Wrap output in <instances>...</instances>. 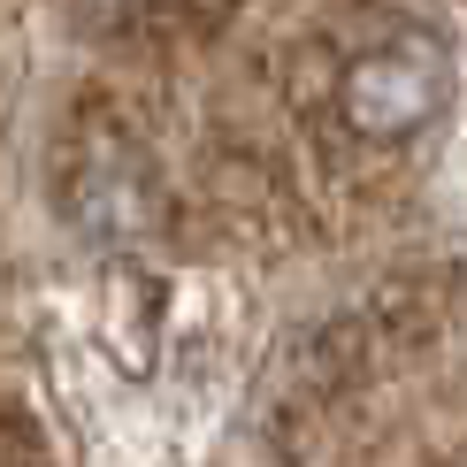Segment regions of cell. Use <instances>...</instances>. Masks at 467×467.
<instances>
[{
	"mask_svg": "<svg viewBox=\"0 0 467 467\" xmlns=\"http://www.w3.org/2000/svg\"><path fill=\"white\" fill-rule=\"evenodd\" d=\"M452 108V54L430 31H391L360 47L337 77V115L368 146H406Z\"/></svg>",
	"mask_w": 467,
	"mask_h": 467,
	"instance_id": "cell-1",
	"label": "cell"
},
{
	"mask_svg": "<svg viewBox=\"0 0 467 467\" xmlns=\"http://www.w3.org/2000/svg\"><path fill=\"white\" fill-rule=\"evenodd\" d=\"M108 8H139V0H108Z\"/></svg>",
	"mask_w": 467,
	"mask_h": 467,
	"instance_id": "cell-2",
	"label": "cell"
}]
</instances>
